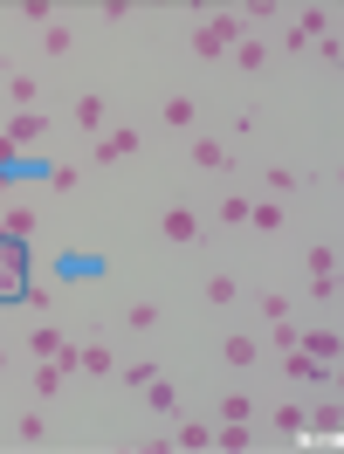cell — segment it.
Masks as SVG:
<instances>
[{"label": "cell", "instance_id": "cell-1", "mask_svg": "<svg viewBox=\"0 0 344 454\" xmlns=\"http://www.w3.org/2000/svg\"><path fill=\"white\" fill-rule=\"evenodd\" d=\"M248 35H255V28H248L241 14H228V7H200V21H193V56L221 62V56H234Z\"/></svg>", "mask_w": 344, "mask_h": 454}, {"label": "cell", "instance_id": "cell-2", "mask_svg": "<svg viewBox=\"0 0 344 454\" xmlns=\"http://www.w3.org/2000/svg\"><path fill=\"white\" fill-rule=\"evenodd\" d=\"M28 296V262H21V241L0 234V303H21Z\"/></svg>", "mask_w": 344, "mask_h": 454}, {"label": "cell", "instance_id": "cell-3", "mask_svg": "<svg viewBox=\"0 0 344 454\" xmlns=\"http://www.w3.org/2000/svg\"><path fill=\"white\" fill-rule=\"evenodd\" d=\"M69 124L90 131V138H104V124H111V104H104V90H83L76 104H69Z\"/></svg>", "mask_w": 344, "mask_h": 454}, {"label": "cell", "instance_id": "cell-4", "mask_svg": "<svg viewBox=\"0 0 344 454\" xmlns=\"http://www.w3.org/2000/svg\"><path fill=\"white\" fill-rule=\"evenodd\" d=\"M166 241L172 248H193V241H200V214H193V207H166Z\"/></svg>", "mask_w": 344, "mask_h": 454}, {"label": "cell", "instance_id": "cell-5", "mask_svg": "<svg viewBox=\"0 0 344 454\" xmlns=\"http://www.w3.org/2000/svg\"><path fill=\"white\" fill-rule=\"evenodd\" d=\"M42 131H49V117H42V111H14V117H7V131H0V138L14 145V152H28V145L42 138Z\"/></svg>", "mask_w": 344, "mask_h": 454}, {"label": "cell", "instance_id": "cell-6", "mask_svg": "<svg viewBox=\"0 0 344 454\" xmlns=\"http://www.w3.org/2000/svg\"><path fill=\"white\" fill-rule=\"evenodd\" d=\"M131 152H138V131H131V124H111V131L97 138V166H111V159H131Z\"/></svg>", "mask_w": 344, "mask_h": 454}, {"label": "cell", "instance_id": "cell-7", "mask_svg": "<svg viewBox=\"0 0 344 454\" xmlns=\"http://www.w3.org/2000/svg\"><path fill=\"white\" fill-rule=\"evenodd\" d=\"M186 159H193L200 172H228V166H234V152H228L221 138H193V145H186Z\"/></svg>", "mask_w": 344, "mask_h": 454}, {"label": "cell", "instance_id": "cell-8", "mask_svg": "<svg viewBox=\"0 0 344 454\" xmlns=\"http://www.w3.org/2000/svg\"><path fill=\"white\" fill-rule=\"evenodd\" d=\"M76 372H90V379H111V344H97V338H83L76 344Z\"/></svg>", "mask_w": 344, "mask_h": 454}, {"label": "cell", "instance_id": "cell-9", "mask_svg": "<svg viewBox=\"0 0 344 454\" xmlns=\"http://www.w3.org/2000/svg\"><path fill=\"white\" fill-rule=\"evenodd\" d=\"M283 372H289V379H303V386H324L338 365H317L310 351H283Z\"/></svg>", "mask_w": 344, "mask_h": 454}, {"label": "cell", "instance_id": "cell-10", "mask_svg": "<svg viewBox=\"0 0 344 454\" xmlns=\"http://www.w3.org/2000/svg\"><path fill=\"white\" fill-rule=\"evenodd\" d=\"M338 427H344V413H338V399H324L317 413H303V434H317V441H338Z\"/></svg>", "mask_w": 344, "mask_h": 454}, {"label": "cell", "instance_id": "cell-11", "mask_svg": "<svg viewBox=\"0 0 344 454\" xmlns=\"http://www.w3.org/2000/svg\"><path fill=\"white\" fill-rule=\"evenodd\" d=\"M296 351H310L317 365H338L344 344H338V331H303V338H296Z\"/></svg>", "mask_w": 344, "mask_h": 454}, {"label": "cell", "instance_id": "cell-12", "mask_svg": "<svg viewBox=\"0 0 344 454\" xmlns=\"http://www.w3.org/2000/svg\"><path fill=\"white\" fill-rule=\"evenodd\" d=\"M193 124H200V104H193L186 90H179V97H166V131H193Z\"/></svg>", "mask_w": 344, "mask_h": 454}, {"label": "cell", "instance_id": "cell-13", "mask_svg": "<svg viewBox=\"0 0 344 454\" xmlns=\"http://www.w3.org/2000/svg\"><path fill=\"white\" fill-rule=\"evenodd\" d=\"M7 97H14V111H35V97H42V76H35V69H14V76H7Z\"/></svg>", "mask_w": 344, "mask_h": 454}, {"label": "cell", "instance_id": "cell-14", "mask_svg": "<svg viewBox=\"0 0 344 454\" xmlns=\"http://www.w3.org/2000/svg\"><path fill=\"white\" fill-rule=\"evenodd\" d=\"M145 406H152V413H166V420H172V413H179V386H172L166 372H159V379L145 386Z\"/></svg>", "mask_w": 344, "mask_h": 454}, {"label": "cell", "instance_id": "cell-15", "mask_svg": "<svg viewBox=\"0 0 344 454\" xmlns=\"http://www.w3.org/2000/svg\"><path fill=\"white\" fill-rule=\"evenodd\" d=\"M0 234H7V241H28L35 234V207H0Z\"/></svg>", "mask_w": 344, "mask_h": 454}, {"label": "cell", "instance_id": "cell-16", "mask_svg": "<svg viewBox=\"0 0 344 454\" xmlns=\"http://www.w3.org/2000/svg\"><path fill=\"white\" fill-rule=\"evenodd\" d=\"M214 441H221V454H241V448H255L248 420H221V427H214Z\"/></svg>", "mask_w": 344, "mask_h": 454}, {"label": "cell", "instance_id": "cell-17", "mask_svg": "<svg viewBox=\"0 0 344 454\" xmlns=\"http://www.w3.org/2000/svg\"><path fill=\"white\" fill-rule=\"evenodd\" d=\"M221 358H228L234 372H248V365L262 358V344H255V338H221Z\"/></svg>", "mask_w": 344, "mask_h": 454}, {"label": "cell", "instance_id": "cell-18", "mask_svg": "<svg viewBox=\"0 0 344 454\" xmlns=\"http://www.w3.org/2000/svg\"><path fill=\"white\" fill-rule=\"evenodd\" d=\"M62 344L69 338H62L56 324H42V331H28V358H62Z\"/></svg>", "mask_w": 344, "mask_h": 454}, {"label": "cell", "instance_id": "cell-19", "mask_svg": "<svg viewBox=\"0 0 344 454\" xmlns=\"http://www.w3.org/2000/svg\"><path fill=\"white\" fill-rule=\"evenodd\" d=\"M69 49H76V35L62 28V21H49V28H42V56L56 62V56H69Z\"/></svg>", "mask_w": 344, "mask_h": 454}, {"label": "cell", "instance_id": "cell-20", "mask_svg": "<svg viewBox=\"0 0 344 454\" xmlns=\"http://www.w3.org/2000/svg\"><path fill=\"white\" fill-rule=\"evenodd\" d=\"M262 62H269V42H262V35H248V42L234 49V69H248V76H255Z\"/></svg>", "mask_w": 344, "mask_h": 454}, {"label": "cell", "instance_id": "cell-21", "mask_svg": "<svg viewBox=\"0 0 344 454\" xmlns=\"http://www.w3.org/2000/svg\"><path fill=\"white\" fill-rule=\"evenodd\" d=\"M248 221H255L262 234H276V227H283V207H276V200H248Z\"/></svg>", "mask_w": 344, "mask_h": 454}, {"label": "cell", "instance_id": "cell-22", "mask_svg": "<svg viewBox=\"0 0 344 454\" xmlns=\"http://www.w3.org/2000/svg\"><path fill=\"white\" fill-rule=\"evenodd\" d=\"M172 441H179V448H207V441H214V427H200V420H179V427H172Z\"/></svg>", "mask_w": 344, "mask_h": 454}, {"label": "cell", "instance_id": "cell-23", "mask_svg": "<svg viewBox=\"0 0 344 454\" xmlns=\"http://www.w3.org/2000/svg\"><path fill=\"white\" fill-rule=\"evenodd\" d=\"M221 420H255V399L248 393H221Z\"/></svg>", "mask_w": 344, "mask_h": 454}, {"label": "cell", "instance_id": "cell-24", "mask_svg": "<svg viewBox=\"0 0 344 454\" xmlns=\"http://www.w3.org/2000/svg\"><path fill=\"white\" fill-rule=\"evenodd\" d=\"M42 179H49V193H76V179H83V172H76V166H49Z\"/></svg>", "mask_w": 344, "mask_h": 454}, {"label": "cell", "instance_id": "cell-25", "mask_svg": "<svg viewBox=\"0 0 344 454\" xmlns=\"http://www.w3.org/2000/svg\"><path fill=\"white\" fill-rule=\"evenodd\" d=\"M234 296H241L234 276H207V303H234Z\"/></svg>", "mask_w": 344, "mask_h": 454}, {"label": "cell", "instance_id": "cell-26", "mask_svg": "<svg viewBox=\"0 0 344 454\" xmlns=\"http://www.w3.org/2000/svg\"><path fill=\"white\" fill-rule=\"evenodd\" d=\"M124 324H131V331H159V303H131Z\"/></svg>", "mask_w": 344, "mask_h": 454}, {"label": "cell", "instance_id": "cell-27", "mask_svg": "<svg viewBox=\"0 0 344 454\" xmlns=\"http://www.w3.org/2000/svg\"><path fill=\"white\" fill-rule=\"evenodd\" d=\"M310 49H317V62H344V42H338V28H331V35H317Z\"/></svg>", "mask_w": 344, "mask_h": 454}, {"label": "cell", "instance_id": "cell-28", "mask_svg": "<svg viewBox=\"0 0 344 454\" xmlns=\"http://www.w3.org/2000/svg\"><path fill=\"white\" fill-rule=\"evenodd\" d=\"M14 434H21V441H49V420H42V413H21V420H14Z\"/></svg>", "mask_w": 344, "mask_h": 454}, {"label": "cell", "instance_id": "cell-29", "mask_svg": "<svg viewBox=\"0 0 344 454\" xmlns=\"http://www.w3.org/2000/svg\"><path fill=\"white\" fill-rule=\"evenodd\" d=\"M21 21H35V28H49V21H56V7H49V0H21Z\"/></svg>", "mask_w": 344, "mask_h": 454}, {"label": "cell", "instance_id": "cell-30", "mask_svg": "<svg viewBox=\"0 0 344 454\" xmlns=\"http://www.w3.org/2000/svg\"><path fill=\"white\" fill-rule=\"evenodd\" d=\"M262 317H269V324H283V317H289V296H283V289H269V296H262Z\"/></svg>", "mask_w": 344, "mask_h": 454}, {"label": "cell", "instance_id": "cell-31", "mask_svg": "<svg viewBox=\"0 0 344 454\" xmlns=\"http://www.w3.org/2000/svg\"><path fill=\"white\" fill-rule=\"evenodd\" d=\"M262 179H269V193H289V186H296V172H289V166H269Z\"/></svg>", "mask_w": 344, "mask_h": 454}, {"label": "cell", "instance_id": "cell-32", "mask_svg": "<svg viewBox=\"0 0 344 454\" xmlns=\"http://www.w3.org/2000/svg\"><path fill=\"white\" fill-rule=\"evenodd\" d=\"M276 427H283V434H303V406H276Z\"/></svg>", "mask_w": 344, "mask_h": 454}, {"label": "cell", "instance_id": "cell-33", "mask_svg": "<svg viewBox=\"0 0 344 454\" xmlns=\"http://www.w3.org/2000/svg\"><path fill=\"white\" fill-rule=\"evenodd\" d=\"M0 379H7V351H0Z\"/></svg>", "mask_w": 344, "mask_h": 454}, {"label": "cell", "instance_id": "cell-34", "mask_svg": "<svg viewBox=\"0 0 344 454\" xmlns=\"http://www.w3.org/2000/svg\"><path fill=\"white\" fill-rule=\"evenodd\" d=\"M0 193H7V172H0Z\"/></svg>", "mask_w": 344, "mask_h": 454}]
</instances>
